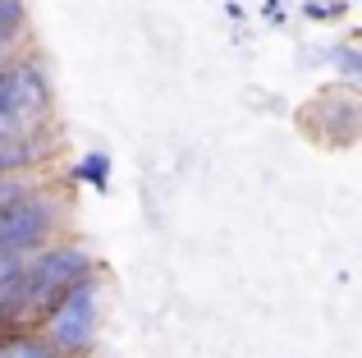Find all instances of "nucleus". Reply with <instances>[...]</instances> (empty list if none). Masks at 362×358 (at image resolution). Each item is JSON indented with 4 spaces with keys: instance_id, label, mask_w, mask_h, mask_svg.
Listing matches in <instances>:
<instances>
[{
    "instance_id": "20e7f679",
    "label": "nucleus",
    "mask_w": 362,
    "mask_h": 358,
    "mask_svg": "<svg viewBox=\"0 0 362 358\" xmlns=\"http://www.w3.org/2000/svg\"><path fill=\"white\" fill-rule=\"evenodd\" d=\"M51 120V79L37 60L9 55L0 64V125L14 134H37Z\"/></svg>"
},
{
    "instance_id": "f8f14e48",
    "label": "nucleus",
    "mask_w": 362,
    "mask_h": 358,
    "mask_svg": "<svg viewBox=\"0 0 362 358\" xmlns=\"http://www.w3.org/2000/svg\"><path fill=\"white\" fill-rule=\"evenodd\" d=\"M28 179H33V175H14V179H0V202H5V197H14L18 188L28 184Z\"/></svg>"
},
{
    "instance_id": "7ed1b4c3",
    "label": "nucleus",
    "mask_w": 362,
    "mask_h": 358,
    "mask_svg": "<svg viewBox=\"0 0 362 358\" xmlns=\"http://www.w3.org/2000/svg\"><path fill=\"white\" fill-rule=\"evenodd\" d=\"M101 317H106V280L92 271L46 308L33 335L60 358H88L101 340Z\"/></svg>"
},
{
    "instance_id": "9b49d317",
    "label": "nucleus",
    "mask_w": 362,
    "mask_h": 358,
    "mask_svg": "<svg viewBox=\"0 0 362 358\" xmlns=\"http://www.w3.org/2000/svg\"><path fill=\"white\" fill-rule=\"evenodd\" d=\"M257 14H262L266 28H284V23L293 18V9L284 5V0H262V9H257Z\"/></svg>"
},
{
    "instance_id": "f257e3e1",
    "label": "nucleus",
    "mask_w": 362,
    "mask_h": 358,
    "mask_svg": "<svg viewBox=\"0 0 362 358\" xmlns=\"http://www.w3.org/2000/svg\"><path fill=\"white\" fill-rule=\"evenodd\" d=\"M97 262L92 253L83 248L78 239H55L46 243L42 253L23 258V271H18V285L9 294V308L0 317V335H14V331H33L42 322V313L64 294L69 285H78L83 276H92Z\"/></svg>"
},
{
    "instance_id": "1a4fd4ad",
    "label": "nucleus",
    "mask_w": 362,
    "mask_h": 358,
    "mask_svg": "<svg viewBox=\"0 0 362 358\" xmlns=\"http://www.w3.org/2000/svg\"><path fill=\"white\" fill-rule=\"evenodd\" d=\"M349 9H354V5H344V0H303V5H298V18H303V23H344V18H349Z\"/></svg>"
},
{
    "instance_id": "f03ea898",
    "label": "nucleus",
    "mask_w": 362,
    "mask_h": 358,
    "mask_svg": "<svg viewBox=\"0 0 362 358\" xmlns=\"http://www.w3.org/2000/svg\"><path fill=\"white\" fill-rule=\"evenodd\" d=\"M64 216H69L64 193L33 175L14 197L0 202V253L5 258H33V253H42L46 243L64 239Z\"/></svg>"
},
{
    "instance_id": "423d86ee",
    "label": "nucleus",
    "mask_w": 362,
    "mask_h": 358,
    "mask_svg": "<svg viewBox=\"0 0 362 358\" xmlns=\"http://www.w3.org/2000/svg\"><path fill=\"white\" fill-rule=\"evenodd\" d=\"M326 69L339 74V88L358 92V83H362V46L354 42V37L335 42V46H330V64H326Z\"/></svg>"
},
{
    "instance_id": "0eeeda50",
    "label": "nucleus",
    "mask_w": 362,
    "mask_h": 358,
    "mask_svg": "<svg viewBox=\"0 0 362 358\" xmlns=\"http://www.w3.org/2000/svg\"><path fill=\"white\" fill-rule=\"evenodd\" d=\"M28 33V0H0V55H14Z\"/></svg>"
},
{
    "instance_id": "4468645a",
    "label": "nucleus",
    "mask_w": 362,
    "mask_h": 358,
    "mask_svg": "<svg viewBox=\"0 0 362 358\" xmlns=\"http://www.w3.org/2000/svg\"><path fill=\"white\" fill-rule=\"evenodd\" d=\"M344 5H358V0H344Z\"/></svg>"
},
{
    "instance_id": "6e6552de",
    "label": "nucleus",
    "mask_w": 362,
    "mask_h": 358,
    "mask_svg": "<svg viewBox=\"0 0 362 358\" xmlns=\"http://www.w3.org/2000/svg\"><path fill=\"white\" fill-rule=\"evenodd\" d=\"M0 358H60V354L46 350L33 331H14V335H0Z\"/></svg>"
},
{
    "instance_id": "39448f33",
    "label": "nucleus",
    "mask_w": 362,
    "mask_h": 358,
    "mask_svg": "<svg viewBox=\"0 0 362 358\" xmlns=\"http://www.w3.org/2000/svg\"><path fill=\"white\" fill-rule=\"evenodd\" d=\"M110 175H115V161H110L106 147H92V152H83L78 161L64 171V179H69V184H83V188H92V193H110Z\"/></svg>"
},
{
    "instance_id": "ddd939ff",
    "label": "nucleus",
    "mask_w": 362,
    "mask_h": 358,
    "mask_svg": "<svg viewBox=\"0 0 362 358\" xmlns=\"http://www.w3.org/2000/svg\"><path fill=\"white\" fill-rule=\"evenodd\" d=\"M225 18H230V23H247V5L230 0V5H225Z\"/></svg>"
},
{
    "instance_id": "9d476101",
    "label": "nucleus",
    "mask_w": 362,
    "mask_h": 358,
    "mask_svg": "<svg viewBox=\"0 0 362 358\" xmlns=\"http://www.w3.org/2000/svg\"><path fill=\"white\" fill-rule=\"evenodd\" d=\"M18 271H23V258H5V253H0V317H5L9 294H14V285H18Z\"/></svg>"
}]
</instances>
